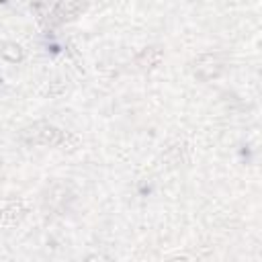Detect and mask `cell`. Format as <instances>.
<instances>
[{
  "label": "cell",
  "mask_w": 262,
  "mask_h": 262,
  "mask_svg": "<svg viewBox=\"0 0 262 262\" xmlns=\"http://www.w3.org/2000/svg\"><path fill=\"white\" fill-rule=\"evenodd\" d=\"M20 137L31 145H59L63 139V131H59L49 123H35L27 127L20 133Z\"/></svg>",
  "instance_id": "6da1fadb"
},
{
  "label": "cell",
  "mask_w": 262,
  "mask_h": 262,
  "mask_svg": "<svg viewBox=\"0 0 262 262\" xmlns=\"http://www.w3.org/2000/svg\"><path fill=\"white\" fill-rule=\"evenodd\" d=\"M223 70V59L217 53H203L192 61V72L201 80H211L217 78Z\"/></svg>",
  "instance_id": "7a4b0ae2"
},
{
  "label": "cell",
  "mask_w": 262,
  "mask_h": 262,
  "mask_svg": "<svg viewBox=\"0 0 262 262\" xmlns=\"http://www.w3.org/2000/svg\"><path fill=\"white\" fill-rule=\"evenodd\" d=\"M82 10V2L80 0H57L51 8V18L55 23H63V20H72L80 14Z\"/></svg>",
  "instance_id": "3957f363"
},
{
  "label": "cell",
  "mask_w": 262,
  "mask_h": 262,
  "mask_svg": "<svg viewBox=\"0 0 262 262\" xmlns=\"http://www.w3.org/2000/svg\"><path fill=\"white\" fill-rule=\"evenodd\" d=\"M27 209L20 201H10L4 207H0V225L2 227H14L23 221Z\"/></svg>",
  "instance_id": "277c9868"
},
{
  "label": "cell",
  "mask_w": 262,
  "mask_h": 262,
  "mask_svg": "<svg viewBox=\"0 0 262 262\" xmlns=\"http://www.w3.org/2000/svg\"><path fill=\"white\" fill-rule=\"evenodd\" d=\"M162 57H164V53H162L160 47H149V49H145V51H141V53L137 55V66L143 68V70L156 68V66L162 61Z\"/></svg>",
  "instance_id": "5b68a950"
},
{
  "label": "cell",
  "mask_w": 262,
  "mask_h": 262,
  "mask_svg": "<svg viewBox=\"0 0 262 262\" xmlns=\"http://www.w3.org/2000/svg\"><path fill=\"white\" fill-rule=\"evenodd\" d=\"M2 57L8 59V61H18V59H23V49L16 43H4Z\"/></svg>",
  "instance_id": "8992f818"
}]
</instances>
